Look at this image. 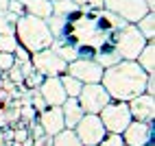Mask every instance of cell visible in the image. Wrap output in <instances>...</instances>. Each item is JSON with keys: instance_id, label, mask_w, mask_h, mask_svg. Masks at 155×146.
Returning a JSON list of instances; mask_svg holds the SVG:
<instances>
[{"instance_id": "cell-1", "label": "cell", "mask_w": 155, "mask_h": 146, "mask_svg": "<svg viewBox=\"0 0 155 146\" xmlns=\"http://www.w3.org/2000/svg\"><path fill=\"white\" fill-rule=\"evenodd\" d=\"M147 76L149 74L138 66V61L120 59L118 63L103 70L101 85L107 89L111 100H125L127 102L133 96H138V94L144 92Z\"/></svg>"}, {"instance_id": "cell-2", "label": "cell", "mask_w": 155, "mask_h": 146, "mask_svg": "<svg viewBox=\"0 0 155 146\" xmlns=\"http://www.w3.org/2000/svg\"><path fill=\"white\" fill-rule=\"evenodd\" d=\"M15 39L24 50H28V53L33 55V53H39V50H44V48H50V44H53V33H50L46 20L22 13L15 20Z\"/></svg>"}, {"instance_id": "cell-3", "label": "cell", "mask_w": 155, "mask_h": 146, "mask_svg": "<svg viewBox=\"0 0 155 146\" xmlns=\"http://www.w3.org/2000/svg\"><path fill=\"white\" fill-rule=\"evenodd\" d=\"M111 44L118 50L120 59L136 61L138 55H140V50L144 48V44H147V39L142 37V33L138 31L136 24H125L122 28H118L116 33L111 35Z\"/></svg>"}, {"instance_id": "cell-4", "label": "cell", "mask_w": 155, "mask_h": 146, "mask_svg": "<svg viewBox=\"0 0 155 146\" xmlns=\"http://www.w3.org/2000/svg\"><path fill=\"white\" fill-rule=\"evenodd\" d=\"M98 118L107 133H122L125 127L133 120L129 113V105L125 100H109L105 107L98 111Z\"/></svg>"}, {"instance_id": "cell-5", "label": "cell", "mask_w": 155, "mask_h": 146, "mask_svg": "<svg viewBox=\"0 0 155 146\" xmlns=\"http://www.w3.org/2000/svg\"><path fill=\"white\" fill-rule=\"evenodd\" d=\"M74 133L83 146H98V142L105 138L107 129L103 127L98 113H83L81 120L74 124Z\"/></svg>"}, {"instance_id": "cell-6", "label": "cell", "mask_w": 155, "mask_h": 146, "mask_svg": "<svg viewBox=\"0 0 155 146\" xmlns=\"http://www.w3.org/2000/svg\"><path fill=\"white\" fill-rule=\"evenodd\" d=\"M103 9L125 20L127 24H136L144 13H149V7L144 0H103Z\"/></svg>"}, {"instance_id": "cell-7", "label": "cell", "mask_w": 155, "mask_h": 146, "mask_svg": "<svg viewBox=\"0 0 155 146\" xmlns=\"http://www.w3.org/2000/svg\"><path fill=\"white\" fill-rule=\"evenodd\" d=\"M31 63H33V70L39 72L42 76H61L68 70V63L59 55H55L50 48L33 53L31 55Z\"/></svg>"}, {"instance_id": "cell-8", "label": "cell", "mask_w": 155, "mask_h": 146, "mask_svg": "<svg viewBox=\"0 0 155 146\" xmlns=\"http://www.w3.org/2000/svg\"><path fill=\"white\" fill-rule=\"evenodd\" d=\"M77 100H79L81 109H83L85 113H98L111 98H109L107 89L103 87L101 83H85V85L81 87Z\"/></svg>"}, {"instance_id": "cell-9", "label": "cell", "mask_w": 155, "mask_h": 146, "mask_svg": "<svg viewBox=\"0 0 155 146\" xmlns=\"http://www.w3.org/2000/svg\"><path fill=\"white\" fill-rule=\"evenodd\" d=\"M103 70L105 68H101L94 59H90V57H79V59H74V61H70L68 63V74L70 76H74V79H79L81 83H101V79H103Z\"/></svg>"}, {"instance_id": "cell-10", "label": "cell", "mask_w": 155, "mask_h": 146, "mask_svg": "<svg viewBox=\"0 0 155 146\" xmlns=\"http://www.w3.org/2000/svg\"><path fill=\"white\" fill-rule=\"evenodd\" d=\"M120 135H122V142L127 146H147L153 140V122L131 120Z\"/></svg>"}, {"instance_id": "cell-11", "label": "cell", "mask_w": 155, "mask_h": 146, "mask_svg": "<svg viewBox=\"0 0 155 146\" xmlns=\"http://www.w3.org/2000/svg\"><path fill=\"white\" fill-rule=\"evenodd\" d=\"M129 105V113L133 120H140V122H153L155 120V96L151 94H138L133 96L131 100H127Z\"/></svg>"}, {"instance_id": "cell-12", "label": "cell", "mask_w": 155, "mask_h": 146, "mask_svg": "<svg viewBox=\"0 0 155 146\" xmlns=\"http://www.w3.org/2000/svg\"><path fill=\"white\" fill-rule=\"evenodd\" d=\"M37 92H39V96L44 98V102L48 107H61V102L68 98L59 76H44V81L39 83Z\"/></svg>"}, {"instance_id": "cell-13", "label": "cell", "mask_w": 155, "mask_h": 146, "mask_svg": "<svg viewBox=\"0 0 155 146\" xmlns=\"http://www.w3.org/2000/svg\"><path fill=\"white\" fill-rule=\"evenodd\" d=\"M37 122H39V127L44 129L46 135H57L59 131L66 129L61 107H46L44 111L37 113Z\"/></svg>"}, {"instance_id": "cell-14", "label": "cell", "mask_w": 155, "mask_h": 146, "mask_svg": "<svg viewBox=\"0 0 155 146\" xmlns=\"http://www.w3.org/2000/svg\"><path fill=\"white\" fill-rule=\"evenodd\" d=\"M61 113H64V122H66V129H74V124L81 120V116H83V109H81L79 100L77 98H66L64 102H61Z\"/></svg>"}, {"instance_id": "cell-15", "label": "cell", "mask_w": 155, "mask_h": 146, "mask_svg": "<svg viewBox=\"0 0 155 146\" xmlns=\"http://www.w3.org/2000/svg\"><path fill=\"white\" fill-rule=\"evenodd\" d=\"M24 7V13L35 15V18H50L53 15V0H20Z\"/></svg>"}, {"instance_id": "cell-16", "label": "cell", "mask_w": 155, "mask_h": 146, "mask_svg": "<svg viewBox=\"0 0 155 146\" xmlns=\"http://www.w3.org/2000/svg\"><path fill=\"white\" fill-rule=\"evenodd\" d=\"M50 50H53L55 55H59L61 59L66 61V63H70V61L79 59V48L72 44V41L64 39V37H57L53 39V44H50Z\"/></svg>"}, {"instance_id": "cell-17", "label": "cell", "mask_w": 155, "mask_h": 146, "mask_svg": "<svg viewBox=\"0 0 155 146\" xmlns=\"http://www.w3.org/2000/svg\"><path fill=\"white\" fill-rule=\"evenodd\" d=\"M92 59H94L101 68H109V66H114V63L120 61V55H118V50L114 48V44L109 41V44H103L101 48H96L94 55H92Z\"/></svg>"}, {"instance_id": "cell-18", "label": "cell", "mask_w": 155, "mask_h": 146, "mask_svg": "<svg viewBox=\"0 0 155 146\" xmlns=\"http://www.w3.org/2000/svg\"><path fill=\"white\" fill-rule=\"evenodd\" d=\"M136 61H138V66L147 72V74H153L155 72V39L144 44V48L140 50V55H138Z\"/></svg>"}, {"instance_id": "cell-19", "label": "cell", "mask_w": 155, "mask_h": 146, "mask_svg": "<svg viewBox=\"0 0 155 146\" xmlns=\"http://www.w3.org/2000/svg\"><path fill=\"white\" fill-rule=\"evenodd\" d=\"M138 31L142 33V37L147 39V41H153L155 39V13L149 11V13H144L138 22H136Z\"/></svg>"}, {"instance_id": "cell-20", "label": "cell", "mask_w": 155, "mask_h": 146, "mask_svg": "<svg viewBox=\"0 0 155 146\" xmlns=\"http://www.w3.org/2000/svg\"><path fill=\"white\" fill-rule=\"evenodd\" d=\"M53 146H83V144L77 138L74 129H64L57 135H53Z\"/></svg>"}, {"instance_id": "cell-21", "label": "cell", "mask_w": 155, "mask_h": 146, "mask_svg": "<svg viewBox=\"0 0 155 146\" xmlns=\"http://www.w3.org/2000/svg\"><path fill=\"white\" fill-rule=\"evenodd\" d=\"M59 81H61V85H64L66 96H70V98H77L79 92H81V87H83V83H81L79 79H74V76H70L68 72H66V74H61Z\"/></svg>"}, {"instance_id": "cell-22", "label": "cell", "mask_w": 155, "mask_h": 146, "mask_svg": "<svg viewBox=\"0 0 155 146\" xmlns=\"http://www.w3.org/2000/svg\"><path fill=\"white\" fill-rule=\"evenodd\" d=\"M77 5L72 2V0H53V15L57 18H68L70 13L77 11Z\"/></svg>"}, {"instance_id": "cell-23", "label": "cell", "mask_w": 155, "mask_h": 146, "mask_svg": "<svg viewBox=\"0 0 155 146\" xmlns=\"http://www.w3.org/2000/svg\"><path fill=\"white\" fill-rule=\"evenodd\" d=\"M15 15L9 11H0V35H15Z\"/></svg>"}, {"instance_id": "cell-24", "label": "cell", "mask_w": 155, "mask_h": 146, "mask_svg": "<svg viewBox=\"0 0 155 146\" xmlns=\"http://www.w3.org/2000/svg\"><path fill=\"white\" fill-rule=\"evenodd\" d=\"M77 7H79V11H96V9H103V0H72Z\"/></svg>"}, {"instance_id": "cell-25", "label": "cell", "mask_w": 155, "mask_h": 146, "mask_svg": "<svg viewBox=\"0 0 155 146\" xmlns=\"http://www.w3.org/2000/svg\"><path fill=\"white\" fill-rule=\"evenodd\" d=\"M18 46L15 35H0V53H13Z\"/></svg>"}, {"instance_id": "cell-26", "label": "cell", "mask_w": 155, "mask_h": 146, "mask_svg": "<svg viewBox=\"0 0 155 146\" xmlns=\"http://www.w3.org/2000/svg\"><path fill=\"white\" fill-rule=\"evenodd\" d=\"M122 135L120 133H105V138L98 142V146H122Z\"/></svg>"}, {"instance_id": "cell-27", "label": "cell", "mask_w": 155, "mask_h": 146, "mask_svg": "<svg viewBox=\"0 0 155 146\" xmlns=\"http://www.w3.org/2000/svg\"><path fill=\"white\" fill-rule=\"evenodd\" d=\"M42 81H44V76L39 74V72H35V70H33V72H31L28 76H24V81H22V83H24V85H26L28 89H37V87H39V83H42Z\"/></svg>"}, {"instance_id": "cell-28", "label": "cell", "mask_w": 155, "mask_h": 146, "mask_svg": "<svg viewBox=\"0 0 155 146\" xmlns=\"http://www.w3.org/2000/svg\"><path fill=\"white\" fill-rule=\"evenodd\" d=\"M13 59H15V63H26V61H31V53L28 50H24L22 46H15V50H13Z\"/></svg>"}, {"instance_id": "cell-29", "label": "cell", "mask_w": 155, "mask_h": 146, "mask_svg": "<svg viewBox=\"0 0 155 146\" xmlns=\"http://www.w3.org/2000/svg\"><path fill=\"white\" fill-rule=\"evenodd\" d=\"M13 63H15L13 53H0V70H2V72H7Z\"/></svg>"}, {"instance_id": "cell-30", "label": "cell", "mask_w": 155, "mask_h": 146, "mask_svg": "<svg viewBox=\"0 0 155 146\" xmlns=\"http://www.w3.org/2000/svg\"><path fill=\"white\" fill-rule=\"evenodd\" d=\"M7 11H9V13H13L15 18H20V15L24 13V7H22V2H20V0H9Z\"/></svg>"}, {"instance_id": "cell-31", "label": "cell", "mask_w": 155, "mask_h": 146, "mask_svg": "<svg viewBox=\"0 0 155 146\" xmlns=\"http://www.w3.org/2000/svg\"><path fill=\"white\" fill-rule=\"evenodd\" d=\"M26 138H28V129H24L22 124H20V129H15V131L11 133V140H13V142H24Z\"/></svg>"}, {"instance_id": "cell-32", "label": "cell", "mask_w": 155, "mask_h": 146, "mask_svg": "<svg viewBox=\"0 0 155 146\" xmlns=\"http://www.w3.org/2000/svg\"><path fill=\"white\" fill-rule=\"evenodd\" d=\"M33 146H53V135L42 133L39 138H33Z\"/></svg>"}, {"instance_id": "cell-33", "label": "cell", "mask_w": 155, "mask_h": 146, "mask_svg": "<svg viewBox=\"0 0 155 146\" xmlns=\"http://www.w3.org/2000/svg\"><path fill=\"white\" fill-rule=\"evenodd\" d=\"M144 94H151V96H155V76L149 74L147 76V85H144Z\"/></svg>"}, {"instance_id": "cell-34", "label": "cell", "mask_w": 155, "mask_h": 146, "mask_svg": "<svg viewBox=\"0 0 155 146\" xmlns=\"http://www.w3.org/2000/svg\"><path fill=\"white\" fill-rule=\"evenodd\" d=\"M20 146H33V138L28 135V138H26L24 142H20Z\"/></svg>"}, {"instance_id": "cell-35", "label": "cell", "mask_w": 155, "mask_h": 146, "mask_svg": "<svg viewBox=\"0 0 155 146\" xmlns=\"http://www.w3.org/2000/svg\"><path fill=\"white\" fill-rule=\"evenodd\" d=\"M5 122H7V113L0 111V127H5Z\"/></svg>"}, {"instance_id": "cell-36", "label": "cell", "mask_w": 155, "mask_h": 146, "mask_svg": "<svg viewBox=\"0 0 155 146\" xmlns=\"http://www.w3.org/2000/svg\"><path fill=\"white\" fill-rule=\"evenodd\" d=\"M7 7H9V0H0V11H7Z\"/></svg>"}, {"instance_id": "cell-37", "label": "cell", "mask_w": 155, "mask_h": 146, "mask_svg": "<svg viewBox=\"0 0 155 146\" xmlns=\"http://www.w3.org/2000/svg\"><path fill=\"white\" fill-rule=\"evenodd\" d=\"M0 79H2V70H0Z\"/></svg>"}, {"instance_id": "cell-38", "label": "cell", "mask_w": 155, "mask_h": 146, "mask_svg": "<svg viewBox=\"0 0 155 146\" xmlns=\"http://www.w3.org/2000/svg\"><path fill=\"white\" fill-rule=\"evenodd\" d=\"M122 146H127V144H122Z\"/></svg>"}]
</instances>
